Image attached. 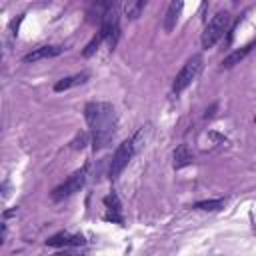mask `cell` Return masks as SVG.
Instances as JSON below:
<instances>
[{
	"mask_svg": "<svg viewBox=\"0 0 256 256\" xmlns=\"http://www.w3.org/2000/svg\"><path fill=\"white\" fill-rule=\"evenodd\" d=\"M94 150L106 148L116 134V110L110 102H88L84 108Z\"/></svg>",
	"mask_w": 256,
	"mask_h": 256,
	"instance_id": "1",
	"label": "cell"
},
{
	"mask_svg": "<svg viewBox=\"0 0 256 256\" xmlns=\"http://www.w3.org/2000/svg\"><path fill=\"white\" fill-rule=\"evenodd\" d=\"M228 24H230V14L228 12H216L202 32V48L208 50V48L216 46L220 42V38L226 34Z\"/></svg>",
	"mask_w": 256,
	"mask_h": 256,
	"instance_id": "2",
	"label": "cell"
},
{
	"mask_svg": "<svg viewBox=\"0 0 256 256\" xmlns=\"http://www.w3.org/2000/svg\"><path fill=\"white\" fill-rule=\"evenodd\" d=\"M202 70V56L200 54H194L186 60V64L180 68V72L174 76V82H172V92L174 94H180L182 90H186L200 74Z\"/></svg>",
	"mask_w": 256,
	"mask_h": 256,
	"instance_id": "3",
	"label": "cell"
},
{
	"mask_svg": "<svg viewBox=\"0 0 256 256\" xmlns=\"http://www.w3.org/2000/svg\"><path fill=\"white\" fill-rule=\"evenodd\" d=\"M86 174H88V164L82 166L80 170H76L74 174H70L60 186H56V188L52 190V200H54V202H60V200L72 196L74 192H78V190L84 186V182H86Z\"/></svg>",
	"mask_w": 256,
	"mask_h": 256,
	"instance_id": "4",
	"label": "cell"
},
{
	"mask_svg": "<svg viewBox=\"0 0 256 256\" xmlns=\"http://www.w3.org/2000/svg\"><path fill=\"white\" fill-rule=\"evenodd\" d=\"M134 152H136V144H134L132 138H130V140H124V142L116 148V152H114V156H112V162H110V178H112V180H116V178L122 174V170H124V168L128 166V162L132 160Z\"/></svg>",
	"mask_w": 256,
	"mask_h": 256,
	"instance_id": "5",
	"label": "cell"
},
{
	"mask_svg": "<svg viewBox=\"0 0 256 256\" xmlns=\"http://www.w3.org/2000/svg\"><path fill=\"white\" fill-rule=\"evenodd\" d=\"M82 244H84L82 236L68 234V232H58L46 240V246H52V248H74V246H82Z\"/></svg>",
	"mask_w": 256,
	"mask_h": 256,
	"instance_id": "6",
	"label": "cell"
},
{
	"mask_svg": "<svg viewBox=\"0 0 256 256\" xmlns=\"http://www.w3.org/2000/svg\"><path fill=\"white\" fill-rule=\"evenodd\" d=\"M182 10H184V0H172L170 2L168 10H166V16H164V30L166 32H172L176 28V24L180 22Z\"/></svg>",
	"mask_w": 256,
	"mask_h": 256,
	"instance_id": "7",
	"label": "cell"
},
{
	"mask_svg": "<svg viewBox=\"0 0 256 256\" xmlns=\"http://www.w3.org/2000/svg\"><path fill=\"white\" fill-rule=\"evenodd\" d=\"M64 48L62 46H40L36 50H32L30 54L24 56V62H38V60H46V58H54L58 54H62Z\"/></svg>",
	"mask_w": 256,
	"mask_h": 256,
	"instance_id": "8",
	"label": "cell"
},
{
	"mask_svg": "<svg viewBox=\"0 0 256 256\" xmlns=\"http://www.w3.org/2000/svg\"><path fill=\"white\" fill-rule=\"evenodd\" d=\"M254 46H256V40H252L250 44H246V46H242V48H238V50L230 52V54L222 60V66H224V68H232V66L240 64V60H244V58L252 52V48H254Z\"/></svg>",
	"mask_w": 256,
	"mask_h": 256,
	"instance_id": "9",
	"label": "cell"
},
{
	"mask_svg": "<svg viewBox=\"0 0 256 256\" xmlns=\"http://www.w3.org/2000/svg\"><path fill=\"white\" fill-rule=\"evenodd\" d=\"M86 80H88V72H80V74H74V76H66V78H62V80H58V82L54 84V90H56V92L70 90V88H74V86L84 84Z\"/></svg>",
	"mask_w": 256,
	"mask_h": 256,
	"instance_id": "10",
	"label": "cell"
},
{
	"mask_svg": "<svg viewBox=\"0 0 256 256\" xmlns=\"http://www.w3.org/2000/svg\"><path fill=\"white\" fill-rule=\"evenodd\" d=\"M104 204H106V208H108L106 218H108V220H112V222L122 224V222H124V218H122V212H120V202H118V196H116V194H108V196L104 198Z\"/></svg>",
	"mask_w": 256,
	"mask_h": 256,
	"instance_id": "11",
	"label": "cell"
},
{
	"mask_svg": "<svg viewBox=\"0 0 256 256\" xmlns=\"http://www.w3.org/2000/svg\"><path fill=\"white\" fill-rule=\"evenodd\" d=\"M192 160H194V156H192V152L188 150L186 144H180L174 150V168H184V166L192 164Z\"/></svg>",
	"mask_w": 256,
	"mask_h": 256,
	"instance_id": "12",
	"label": "cell"
},
{
	"mask_svg": "<svg viewBox=\"0 0 256 256\" xmlns=\"http://www.w3.org/2000/svg\"><path fill=\"white\" fill-rule=\"evenodd\" d=\"M226 204L224 198H214V200H200L194 204L196 210H206V212H214V210H222Z\"/></svg>",
	"mask_w": 256,
	"mask_h": 256,
	"instance_id": "13",
	"label": "cell"
},
{
	"mask_svg": "<svg viewBox=\"0 0 256 256\" xmlns=\"http://www.w3.org/2000/svg\"><path fill=\"white\" fill-rule=\"evenodd\" d=\"M104 40H106V38H104V34H102L100 30H98V34H96V36H94V38H92V40H90V42L86 44V48H84L82 56H84V58H90V56H92V54H94V52L98 50V46H100V44H102Z\"/></svg>",
	"mask_w": 256,
	"mask_h": 256,
	"instance_id": "14",
	"label": "cell"
},
{
	"mask_svg": "<svg viewBox=\"0 0 256 256\" xmlns=\"http://www.w3.org/2000/svg\"><path fill=\"white\" fill-rule=\"evenodd\" d=\"M90 136H92L90 132H80V134H76V138L70 142V144H72V148H74V150H82V148L88 144Z\"/></svg>",
	"mask_w": 256,
	"mask_h": 256,
	"instance_id": "15",
	"label": "cell"
},
{
	"mask_svg": "<svg viewBox=\"0 0 256 256\" xmlns=\"http://www.w3.org/2000/svg\"><path fill=\"white\" fill-rule=\"evenodd\" d=\"M214 110H216V104H214V106H212V108H210V110H206V118H210V116H212V114H214Z\"/></svg>",
	"mask_w": 256,
	"mask_h": 256,
	"instance_id": "16",
	"label": "cell"
},
{
	"mask_svg": "<svg viewBox=\"0 0 256 256\" xmlns=\"http://www.w3.org/2000/svg\"><path fill=\"white\" fill-rule=\"evenodd\" d=\"M254 122H256V118H254Z\"/></svg>",
	"mask_w": 256,
	"mask_h": 256,
	"instance_id": "17",
	"label": "cell"
}]
</instances>
